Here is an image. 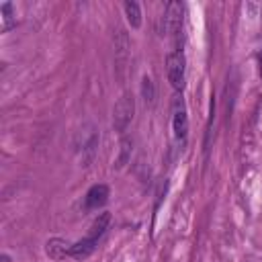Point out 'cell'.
<instances>
[{"label":"cell","mask_w":262,"mask_h":262,"mask_svg":"<svg viewBox=\"0 0 262 262\" xmlns=\"http://www.w3.org/2000/svg\"><path fill=\"white\" fill-rule=\"evenodd\" d=\"M0 14H2V31H10L12 27H16V14L10 2H2L0 4Z\"/></svg>","instance_id":"30bf717a"},{"label":"cell","mask_w":262,"mask_h":262,"mask_svg":"<svg viewBox=\"0 0 262 262\" xmlns=\"http://www.w3.org/2000/svg\"><path fill=\"white\" fill-rule=\"evenodd\" d=\"M166 74H168V82L174 90H182L184 88V80H186V59L184 53L180 49L168 53L166 57Z\"/></svg>","instance_id":"6da1fadb"},{"label":"cell","mask_w":262,"mask_h":262,"mask_svg":"<svg viewBox=\"0 0 262 262\" xmlns=\"http://www.w3.org/2000/svg\"><path fill=\"white\" fill-rule=\"evenodd\" d=\"M133 113H135L133 96L131 94H123L119 98V102L115 104V108H113V127H115V131L123 133L129 127V123L133 121Z\"/></svg>","instance_id":"7a4b0ae2"},{"label":"cell","mask_w":262,"mask_h":262,"mask_svg":"<svg viewBox=\"0 0 262 262\" xmlns=\"http://www.w3.org/2000/svg\"><path fill=\"white\" fill-rule=\"evenodd\" d=\"M123 8H125L127 23H129L133 29H139V27H141V8H139V4L133 2V0H127V2L123 4Z\"/></svg>","instance_id":"9c48e42d"},{"label":"cell","mask_w":262,"mask_h":262,"mask_svg":"<svg viewBox=\"0 0 262 262\" xmlns=\"http://www.w3.org/2000/svg\"><path fill=\"white\" fill-rule=\"evenodd\" d=\"M108 223H111V213H100V215L92 221L90 231H88V237L94 239V242H98V239L104 235V231L108 229Z\"/></svg>","instance_id":"ba28073f"},{"label":"cell","mask_w":262,"mask_h":262,"mask_svg":"<svg viewBox=\"0 0 262 262\" xmlns=\"http://www.w3.org/2000/svg\"><path fill=\"white\" fill-rule=\"evenodd\" d=\"M172 129L176 139H186L188 135V117H186V106L182 96H176L172 102Z\"/></svg>","instance_id":"277c9868"},{"label":"cell","mask_w":262,"mask_h":262,"mask_svg":"<svg viewBox=\"0 0 262 262\" xmlns=\"http://www.w3.org/2000/svg\"><path fill=\"white\" fill-rule=\"evenodd\" d=\"M2 262H10V258H8L6 254H2Z\"/></svg>","instance_id":"4fadbf2b"},{"label":"cell","mask_w":262,"mask_h":262,"mask_svg":"<svg viewBox=\"0 0 262 262\" xmlns=\"http://www.w3.org/2000/svg\"><path fill=\"white\" fill-rule=\"evenodd\" d=\"M182 20H184V4L180 2H168L166 4V16H164V31L178 41L182 33Z\"/></svg>","instance_id":"3957f363"},{"label":"cell","mask_w":262,"mask_h":262,"mask_svg":"<svg viewBox=\"0 0 262 262\" xmlns=\"http://www.w3.org/2000/svg\"><path fill=\"white\" fill-rule=\"evenodd\" d=\"M129 158H131V141L125 137V139L121 141V156H119V160H117V168H123V166L129 162Z\"/></svg>","instance_id":"7c38bea8"},{"label":"cell","mask_w":262,"mask_h":262,"mask_svg":"<svg viewBox=\"0 0 262 262\" xmlns=\"http://www.w3.org/2000/svg\"><path fill=\"white\" fill-rule=\"evenodd\" d=\"M108 201V186L106 184H94L90 186V190L86 192L84 205L86 209H98Z\"/></svg>","instance_id":"5b68a950"},{"label":"cell","mask_w":262,"mask_h":262,"mask_svg":"<svg viewBox=\"0 0 262 262\" xmlns=\"http://www.w3.org/2000/svg\"><path fill=\"white\" fill-rule=\"evenodd\" d=\"M96 246H98V242H94V239H90V237L86 235L84 239H80V242L72 244L70 256H72V258H76V260H86V258L96 250Z\"/></svg>","instance_id":"52a82bcc"},{"label":"cell","mask_w":262,"mask_h":262,"mask_svg":"<svg viewBox=\"0 0 262 262\" xmlns=\"http://www.w3.org/2000/svg\"><path fill=\"white\" fill-rule=\"evenodd\" d=\"M141 96L145 100V104H154V98H156V86L151 82L149 76H143L141 78Z\"/></svg>","instance_id":"8fae6325"},{"label":"cell","mask_w":262,"mask_h":262,"mask_svg":"<svg viewBox=\"0 0 262 262\" xmlns=\"http://www.w3.org/2000/svg\"><path fill=\"white\" fill-rule=\"evenodd\" d=\"M70 250H72V244L66 242V239H61V237H53V239H49L47 246H45L47 256L53 258V260H61V258L70 256Z\"/></svg>","instance_id":"8992f818"}]
</instances>
